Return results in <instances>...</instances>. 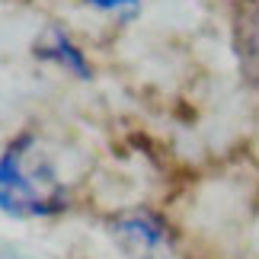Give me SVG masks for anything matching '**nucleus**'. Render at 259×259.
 Here are the masks:
<instances>
[{
	"label": "nucleus",
	"mask_w": 259,
	"mask_h": 259,
	"mask_svg": "<svg viewBox=\"0 0 259 259\" xmlns=\"http://www.w3.org/2000/svg\"><path fill=\"white\" fill-rule=\"evenodd\" d=\"M67 208V189L29 132L16 135L0 154V211L10 218H52Z\"/></svg>",
	"instance_id": "nucleus-1"
},
{
	"label": "nucleus",
	"mask_w": 259,
	"mask_h": 259,
	"mask_svg": "<svg viewBox=\"0 0 259 259\" xmlns=\"http://www.w3.org/2000/svg\"><path fill=\"white\" fill-rule=\"evenodd\" d=\"M112 240L128 259H166L170 227L154 211H125L112 221Z\"/></svg>",
	"instance_id": "nucleus-2"
},
{
	"label": "nucleus",
	"mask_w": 259,
	"mask_h": 259,
	"mask_svg": "<svg viewBox=\"0 0 259 259\" xmlns=\"http://www.w3.org/2000/svg\"><path fill=\"white\" fill-rule=\"evenodd\" d=\"M35 58H42L48 64H58L61 71L74 74L77 80H90V64H87L83 52L71 42V35L61 32V29H55V26L35 42Z\"/></svg>",
	"instance_id": "nucleus-3"
},
{
	"label": "nucleus",
	"mask_w": 259,
	"mask_h": 259,
	"mask_svg": "<svg viewBox=\"0 0 259 259\" xmlns=\"http://www.w3.org/2000/svg\"><path fill=\"white\" fill-rule=\"evenodd\" d=\"M237 55L246 80L259 87V4H246L243 16L237 19Z\"/></svg>",
	"instance_id": "nucleus-4"
},
{
	"label": "nucleus",
	"mask_w": 259,
	"mask_h": 259,
	"mask_svg": "<svg viewBox=\"0 0 259 259\" xmlns=\"http://www.w3.org/2000/svg\"><path fill=\"white\" fill-rule=\"evenodd\" d=\"M87 7L99 10V13H112L118 19H132L141 10V0H87Z\"/></svg>",
	"instance_id": "nucleus-5"
}]
</instances>
